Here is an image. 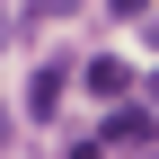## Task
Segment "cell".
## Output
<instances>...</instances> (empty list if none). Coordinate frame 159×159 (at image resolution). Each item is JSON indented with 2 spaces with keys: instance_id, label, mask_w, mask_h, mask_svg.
Wrapping results in <instances>:
<instances>
[{
  "instance_id": "1",
  "label": "cell",
  "mask_w": 159,
  "mask_h": 159,
  "mask_svg": "<svg viewBox=\"0 0 159 159\" xmlns=\"http://www.w3.org/2000/svg\"><path fill=\"white\" fill-rule=\"evenodd\" d=\"M97 142H106V150H142V159H150V150H159V115H150V106H115Z\"/></svg>"
},
{
  "instance_id": "2",
  "label": "cell",
  "mask_w": 159,
  "mask_h": 159,
  "mask_svg": "<svg viewBox=\"0 0 159 159\" xmlns=\"http://www.w3.org/2000/svg\"><path fill=\"white\" fill-rule=\"evenodd\" d=\"M80 80H89V97H133V62H124V53H97Z\"/></svg>"
},
{
  "instance_id": "3",
  "label": "cell",
  "mask_w": 159,
  "mask_h": 159,
  "mask_svg": "<svg viewBox=\"0 0 159 159\" xmlns=\"http://www.w3.org/2000/svg\"><path fill=\"white\" fill-rule=\"evenodd\" d=\"M62 80H71L62 62H44V71H35V80H27V115H35V124H44V115H53V106H62Z\"/></svg>"
},
{
  "instance_id": "4",
  "label": "cell",
  "mask_w": 159,
  "mask_h": 159,
  "mask_svg": "<svg viewBox=\"0 0 159 159\" xmlns=\"http://www.w3.org/2000/svg\"><path fill=\"white\" fill-rule=\"evenodd\" d=\"M62 9H80V0H35V18H62Z\"/></svg>"
},
{
  "instance_id": "5",
  "label": "cell",
  "mask_w": 159,
  "mask_h": 159,
  "mask_svg": "<svg viewBox=\"0 0 159 159\" xmlns=\"http://www.w3.org/2000/svg\"><path fill=\"white\" fill-rule=\"evenodd\" d=\"M142 9H150V0H115V18H142Z\"/></svg>"
},
{
  "instance_id": "6",
  "label": "cell",
  "mask_w": 159,
  "mask_h": 159,
  "mask_svg": "<svg viewBox=\"0 0 159 159\" xmlns=\"http://www.w3.org/2000/svg\"><path fill=\"white\" fill-rule=\"evenodd\" d=\"M142 106H159V71H150V80H142Z\"/></svg>"
},
{
  "instance_id": "7",
  "label": "cell",
  "mask_w": 159,
  "mask_h": 159,
  "mask_svg": "<svg viewBox=\"0 0 159 159\" xmlns=\"http://www.w3.org/2000/svg\"><path fill=\"white\" fill-rule=\"evenodd\" d=\"M150 159H159V150H150Z\"/></svg>"
}]
</instances>
